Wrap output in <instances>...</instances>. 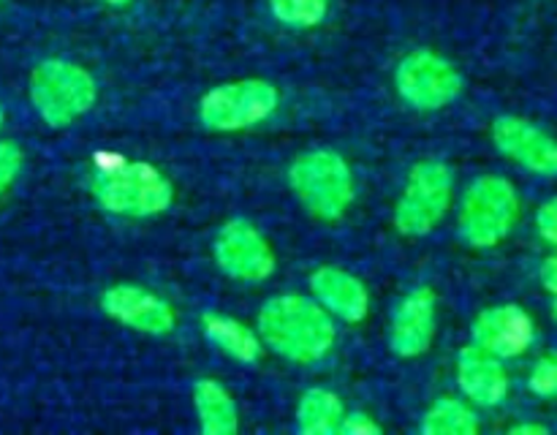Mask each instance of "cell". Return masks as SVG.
I'll list each match as a JSON object with an SVG mask.
<instances>
[{"mask_svg": "<svg viewBox=\"0 0 557 435\" xmlns=\"http://www.w3.org/2000/svg\"><path fill=\"white\" fill-rule=\"evenodd\" d=\"M288 183L297 199L321 221H337L354 201L351 166L335 150H315L297 158Z\"/></svg>", "mask_w": 557, "mask_h": 435, "instance_id": "5", "label": "cell"}, {"mask_svg": "<svg viewBox=\"0 0 557 435\" xmlns=\"http://www.w3.org/2000/svg\"><path fill=\"white\" fill-rule=\"evenodd\" d=\"M528 389L539 400H557V351H547L528 370Z\"/></svg>", "mask_w": 557, "mask_h": 435, "instance_id": "21", "label": "cell"}, {"mask_svg": "<svg viewBox=\"0 0 557 435\" xmlns=\"http://www.w3.org/2000/svg\"><path fill=\"white\" fill-rule=\"evenodd\" d=\"M201 330L212 346H218L226 357L237 359V362H256L261 357V340L256 337V332L239 321L228 319V315L205 313L201 315Z\"/></svg>", "mask_w": 557, "mask_h": 435, "instance_id": "17", "label": "cell"}, {"mask_svg": "<svg viewBox=\"0 0 557 435\" xmlns=\"http://www.w3.org/2000/svg\"><path fill=\"white\" fill-rule=\"evenodd\" d=\"M343 402L330 389H308L297 406V427L305 435H332L341 430Z\"/></svg>", "mask_w": 557, "mask_h": 435, "instance_id": "18", "label": "cell"}, {"mask_svg": "<svg viewBox=\"0 0 557 435\" xmlns=\"http://www.w3.org/2000/svg\"><path fill=\"white\" fill-rule=\"evenodd\" d=\"M553 321L557 324V297H553Z\"/></svg>", "mask_w": 557, "mask_h": 435, "instance_id": "28", "label": "cell"}, {"mask_svg": "<svg viewBox=\"0 0 557 435\" xmlns=\"http://www.w3.org/2000/svg\"><path fill=\"white\" fill-rule=\"evenodd\" d=\"M277 109L275 85L264 79H243L212 87L201 98L199 117L210 130H245L264 123Z\"/></svg>", "mask_w": 557, "mask_h": 435, "instance_id": "7", "label": "cell"}, {"mask_svg": "<svg viewBox=\"0 0 557 435\" xmlns=\"http://www.w3.org/2000/svg\"><path fill=\"white\" fill-rule=\"evenodd\" d=\"M103 3H109V5H128L131 0H103Z\"/></svg>", "mask_w": 557, "mask_h": 435, "instance_id": "27", "label": "cell"}, {"mask_svg": "<svg viewBox=\"0 0 557 435\" xmlns=\"http://www.w3.org/2000/svg\"><path fill=\"white\" fill-rule=\"evenodd\" d=\"M194 406L199 413L201 433L205 435H232L237 433L239 417L226 386L212 378H199L194 386Z\"/></svg>", "mask_w": 557, "mask_h": 435, "instance_id": "16", "label": "cell"}, {"mask_svg": "<svg viewBox=\"0 0 557 435\" xmlns=\"http://www.w3.org/2000/svg\"><path fill=\"white\" fill-rule=\"evenodd\" d=\"M22 169V150L14 141H0V194L16 179Z\"/></svg>", "mask_w": 557, "mask_h": 435, "instance_id": "23", "label": "cell"}, {"mask_svg": "<svg viewBox=\"0 0 557 435\" xmlns=\"http://www.w3.org/2000/svg\"><path fill=\"white\" fill-rule=\"evenodd\" d=\"M536 232L549 248L557 250V196H549L536 210Z\"/></svg>", "mask_w": 557, "mask_h": 435, "instance_id": "22", "label": "cell"}, {"mask_svg": "<svg viewBox=\"0 0 557 435\" xmlns=\"http://www.w3.org/2000/svg\"><path fill=\"white\" fill-rule=\"evenodd\" d=\"M451 169L444 161H422L408 174L406 190L395 210L397 232L406 237H422L444 221L451 204Z\"/></svg>", "mask_w": 557, "mask_h": 435, "instance_id": "6", "label": "cell"}, {"mask_svg": "<svg viewBox=\"0 0 557 435\" xmlns=\"http://www.w3.org/2000/svg\"><path fill=\"white\" fill-rule=\"evenodd\" d=\"M471 337L479 348L506 362L531 351L536 343V321L515 302L493 304L473 319Z\"/></svg>", "mask_w": 557, "mask_h": 435, "instance_id": "11", "label": "cell"}, {"mask_svg": "<svg viewBox=\"0 0 557 435\" xmlns=\"http://www.w3.org/2000/svg\"><path fill=\"white\" fill-rule=\"evenodd\" d=\"M520 190L509 177L482 174L468 185L460 204V234L471 248H495L520 221Z\"/></svg>", "mask_w": 557, "mask_h": 435, "instance_id": "3", "label": "cell"}, {"mask_svg": "<svg viewBox=\"0 0 557 435\" xmlns=\"http://www.w3.org/2000/svg\"><path fill=\"white\" fill-rule=\"evenodd\" d=\"M259 335L272 351L292 362H315L335 343V324L313 299L283 294L261 308Z\"/></svg>", "mask_w": 557, "mask_h": 435, "instance_id": "1", "label": "cell"}, {"mask_svg": "<svg viewBox=\"0 0 557 435\" xmlns=\"http://www.w3.org/2000/svg\"><path fill=\"white\" fill-rule=\"evenodd\" d=\"M0 128H3V112H0Z\"/></svg>", "mask_w": 557, "mask_h": 435, "instance_id": "29", "label": "cell"}, {"mask_svg": "<svg viewBox=\"0 0 557 435\" xmlns=\"http://www.w3.org/2000/svg\"><path fill=\"white\" fill-rule=\"evenodd\" d=\"M310 288H313L315 302L324 304V310L348 321V324H357L368 315V288L351 272L337 270V266H321L310 275Z\"/></svg>", "mask_w": 557, "mask_h": 435, "instance_id": "15", "label": "cell"}, {"mask_svg": "<svg viewBox=\"0 0 557 435\" xmlns=\"http://www.w3.org/2000/svg\"><path fill=\"white\" fill-rule=\"evenodd\" d=\"M539 281H542L544 291H547L549 297H557V250H553V253L542 261V266H539Z\"/></svg>", "mask_w": 557, "mask_h": 435, "instance_id": "25", "label": "cell"}, {"mask_svg": "<svg viewBox=\"0 0 557 435\" xmlns=\"http://www.w3.org/2000/svg\"><path fill=\"white\" fill-rule=\"evenodd\" d=\"M457 384H460L462 395L473 406L482 408L500 406L511 389V378L504 359L484 351L476 343H471V346L457 353Z\"/></svg>", "mask_w": 557, "mask_h": 435, "instance_id": "14", "label": "cell"}, {"mask_svg": "<svg viewBox=\"0 0 557 435\" xmlns=\"http://www.w3.org/2000/svg\"><path fill=\"white\" fill-rule=\"evenodd\" d=\"M490 136H493L500 156L515 161L525 172L547 179L557 177V139L533 120L500 114L490 125Z\"/></svg>", "mask_w": 557, "mask_h": 435, "instance_id": "9", "label": "cell"}, {"mask_svg": "<svg viewBox=\"0 0 557 435\" xmlns=\"http://www.w3.org/2000/svg\"><path fill=\"white\" fill-rule=\"evenodd\" d=\"M96 96V79L69 60H44L30 76L33 107L52 128H65L90 112Z\"/></svg>", "mask_w": 557, "mask_h": 435, "instance_id": "4", "label": "cell"}, {"mask_svg": "<svg viewBox=\"0 0 557 435\" xmlns=\"http://www.w3.org/2000/svg\"><path fill=\"white\" fill-rule=\"evenodd\" d=\"M424 435H476L479 417L468 402L457 397H441L438 402L430 406V411L422 419Z\"/></svg>", "mask_w": 557, "mask_h": 435, "instance_id": "19", "label": "cell"}, {"mask_svg": "<svg viewBox=\"0 0 557 435\" xmlns=\"http://www.w3.org/2000/svg\"><path fill=\"white\" fill-rule=\"evenodd\" d=\"M435 337V291L428 286L413 288L403 297L392 315L389 346L397 357H422Z\"/></svg>", "mask_w": 557, "mask_h": 435, "instance_id": "13", "label": "cell"}, {"mask_svg": "<svg viewBox=\"0 0 557 435\" xmlns=\"http://www.w3.org/2000/svg\"><path fill=\"white\" fill-rule=\"evenodd\" d=\"M397 92L422 112H435L462 92V76L455 65L435 52H411L397 65Z\"/></svg>", "mask_w": 557, "mask_h": 435, "instance_id": "8", "label": "cell"}, {"mask_svg": "<svg viewBox=\"0 0 557 435\" xmlns=\"http://www.w3.org/2000/svg\"><path fill=\"white\" fill-rule=\"evenodd\" d=\"M511 435H549L553 430H549V424L544 422H517L509 427Z\"/></svg>", "mask_w": 557, "mask_h": 435, "instance_id": "26", "label": "cell"}, {"mask_svg": "<svg viewBox=\"0 0 557 435\" xmlns=\"http://www.w3.org/2000/svg\"><path fill=\"white\" fill-rule=\"evenodd\" d=\"M101 308L120 324L136 332H147V335H166L177 321L174 310L158 294L134 286V283H117V286L107 288L101 297Z\"/></svg>", "mask_w": 557, "mask_h": 435, "instance_id": "12", "label": "cell"}, {"mask_svg": "<svg viewBox=\"0 0 557 435\" xmlns=\"http://www.w3.org/2000/svg\"><path fill=\"white\" fill-rule=\"evenodd\" d=\"M98 204L117 215L147 217L169 210L172 183L152 163L112 158L96 172L90 183Z\"/></svg>", "mask_w": 557, "mask_h": 435, "instance_id": "2", "label": "cell"}, {"mask_svg": "<svg viewBox=\"0 0 557 435\" xmlns=\"http://www.w3.org/2000/svg\"><path fill=\"white\" fill-rule=\"evenodd\" d=\"M215 261L228 277L259 283L275 272V253L264 234L245 217H232L215 237Z\"/></svg>", "mask_w": 557, "mask_h": 435, "instance_id": "10", "label": "cell"}, {"mask_svg": "<svg viewBox=\"0 0 557 435\" xmlns=\"http://www.w3.org/2000/svg\"><path fill=\"white\" fill-rule=\"evenodd\" d=\"M277 22L288 27H313L326 16L330 0H270Z\"/></svg>", "mask_w": 557, "mask_h": 435, "instance_id": "20", "label": "cell"}, {"mask_svg": "<svg viewBox=\"0 0 557 435\" xmlns=\"http://www.w3.org/2000/svg\"><path fill=\"white\" fill-rule=\"evenodd\" d=\"M337 433H343V435H379L381 424L373 422L368 413H348V417H343L341 430H337Z\"/></svg>", "mask_w": 557, "mask_h": 435, "instance_id": "24", "label": "cell"}]
</instances>
